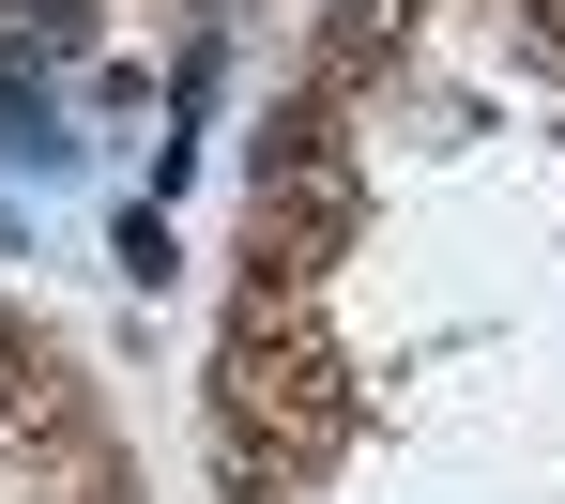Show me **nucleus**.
Segmentation results:
<instances>
[{"mask_svg":"<svg viewBox=\"0 0 565 504\" xmlns=\"http://www.w3.org/2000/svg\"><path fill=\"white\" fill-rule=\"evenodd\" d=\"M352 214H367V184L337 169V138H321V153H260V276L306 291V276L352 245Z\"/></svg>","mask_w":565,"mask_h":504,"instance_id":"2","label":"nucleus"},{"mask_svg":"<svg viewBox=\"0 0 565 504\" xmlns=\"http://www.w3.org/2000/svg\"><path fill=\"white\" fill-rule=\"evenodd\" d=\"M520 31H535V62H565V0H504Z\"/></svg>","mask_w":565,"mask_h":504,"instance_id":"3","label":"nucleus"},{"mask_svg":"<svg viewBox=\"0 0 565 504\" xmlns=\"http://www.w3.org/2000/svg\"><path fill=\"white\" fill-rule=\"evenodd\" d=\"M397 15H413V0H352V46H382V31H397Z\"/></svg>","mask_w":565,"mask_h":504,"instance_id":"4","label":"nucleus"},{"mask_svg":"<svg viewBox=\"0 0 565 504\" xmlns=\"http://www.w3.org/2000/svg\"><path fill=\"white\" fill-rule=\"evenodd\" d=\"M337 428H352V383H337V352L306 336V291H290V276H245L230 352H214V459H230V490L306 474Z\"/></svg>","mask_w":565,"mask_h":504,"instance_id":"1","label":"nucleus"}]
</instances>
